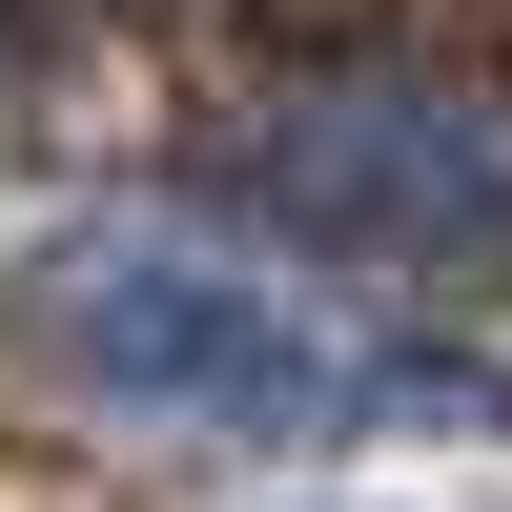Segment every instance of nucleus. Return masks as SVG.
<instances>
[{"mask_svg":"<svg viewBox=\"0 0 512 512\" xmlns=\"http://www.w3.org/2000/svg\"><path fill=\"white\" fill-rule=\"evenodd\" d=\"M62 369L205 451H390V431H512V369L431 308H349L308 267H246L185 226L62 246Z\"/></svg>","mask_w":512,"mask_h":512,"instance_id":"f257e3e1","label":"nucleus"},{"mask_svg":"<svg viewBox=\"0 0 512 512\" xmlns=\"http://www.w3.org/2000/svg\"><path fill=\"white\" fill-rule=\"evenodd\" d=\"M226 185L308 246H369V267H512V103L431 62H308L246 103Z\"/></svg>","mask_w":512,"mask_h":512,"instance_id":"f03ea898","label":"nucleus"}]
</instances>
